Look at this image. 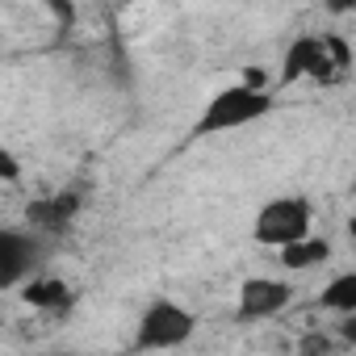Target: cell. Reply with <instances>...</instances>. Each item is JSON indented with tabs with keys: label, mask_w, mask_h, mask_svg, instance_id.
I'll return each instance as SVG.
<instances>
[{
	"label": "cell",
	"mask_w": 356,
	"mask_h": 356,
	"mask_svg": "<svg viewBox=\"0 0 356 356\" xmlns=\"http://www.w3.org/2000/svg\"><path fill=\"white\" fill-rule=\"evenodd\" d=\"M273 109H277V97H273L268 88H252V84L235 80V84L218 88V92L210 97V105L197 113L193 134H222V130H239V126L260 122V118H264V113H273Z\"/></svg>",
	"instance_id": "obj_1"
},
{
	"label": "cell",
	"mask_w": 356,
	"mask_h": 356,
	"mask_svg": "<svg viewBox=\"0 0 356 356\" xmlns=\"http://www.w3.org/2000/svg\"><path fill=\"white\" fill-rule=\"evenodd\" d=\"M310 227H314V206H310V197H273V202H264L260 206V214H256V222H252V239L260 243V248H285V243H293V239H302V235H310Z\"/></svg>",
	"instance_id": "obj_2"
},
{
	"label": "cell",
	"mask_w": 356,
	"mask_h": 356,
	"mask_svg": "<svg viewBox=\"0 0 356 356\" xmlns=\"http://www.w3.org/2000/svg\"><path fill=\"white\" fill-rule=\"evenodd\" d=\"M193 327H197L193 310H185L181 302H172V298H159V302H151V306L143 310L134 348H143V352H155V348H159V352H163V348H181V343L193 339Z\"/></svg>",
	"instance_id": "obj_3"
},
{
	"label": "cell",
	"mask_w": 356,
	"mask_h": 356,
	"mask_svg": "<svg viewBox=\"0 0 356 356\" xmlns=\"http://www.w3.org/2000/svg\"><path fill=\"white\" fill-rule=\"evenodd\" d=\"M293 302V285L281 277H248L239 285V318H273Z\"/></svg>",
	"instance_id": "obj_4"
},
{
	"label": "cell",
	"mask_w": 356,
	"mask_h": 356,
	"mask_svg": "<svg viewBox=\"0 0 356 356\" xmlns=\"http://www.w3.org/2000/svg\"><path fill=\"white\" fill-rule=\"evenodd\" d=\"M80 206H84V197H80L76 189L42 193V197H34V202L26 206V222H30L38 235H63V231L76 222Z\"/></svg>",
	"instance_id": "obj_5"
},
{
	"label": "cell",
	"mask_w": 356,
	"mask_h": 356,
	"mask_svg": "<svg viewBox=\"0 0 356 356\" xmlns=\"http://www.w3.org/2000/svg\"><path fill=\"white\" fill-rule=\"evenodd\" d=\"M38 252V239L26 235V231H0V289H13L30 277L34 268V256Z\"/></svg>",
	"instance_id": "obj_6"
},
{
	"label": "cell",
	"mask_w": 356,
	"mask_h": 356,
	"mask_svg": "<svg viewBox=\"0 0 356 356\" xmlns=\"http://www.w3.org/2000/svg\"><path fill=\"white\" fill-rule=\"evenodd\" d=\"M323 55H327V42H323V38H314V34L293 38V42L285 47V55H281V76H277V84L289 88V84L314 76V67L323 63Z\"/></svg>",
	"instance_id": "obj_7"
},
{
	"label": "cell",
	"mask_w": 356,
	"mask_h": 356,
	"mask_svg": "<svg viewBox=\"0 0 356 356\" xmlns=\"http://www.w3.org/2000/svg\"><path fill=\"white\" fill-rule=\"evenodd\" d=\"M22 302L42 310V314H67L76 306V293L67 289V281L59 277H26L22 285Z\"/></svg>",
	"instance_id": "obj_8"
},
{
	"label": "cell",
	"mask_w": 356,
	"mask_h": 356,
	"mask_svg": "<svg viewBox=\"0 0 356 356\" xmlns=\"http://www.w3.org/2000/svg\"><path fill=\"white\" fill-rule=\"evenodd\" d=\"M331 256V243L323 239V235H302V239H293V243H285L281 248V268H289V273H310V268H318L323 260Z\"/></svg>",
	"instance_id": "obj_9"
},
{
	"label": "cell",
	"mask_w": 356,
	"mask_h": 356,
	"mask_svg": "<svg viewBox=\"0 0 356 356\" xmlns=\"http://www.w3.org/2000/svg\"><path fill=\"white\" fill-rule=\"evenodd\" d=\"M318 306L323 310H335V314H352L356 310V273H339L323 285L318 293Z\"/></svg>",
	"instance_id": "obj_10"
},
{
	"label": "cell",
	"mask_w": 356,
	"mask_h": 356,
	"mask_svg": "<svg viewBox=\"0 0 356 356\" xmlns=\"http://www.w3.org/2000/svg\"><path fill=\"white\" fill-rule=\"evenodd\" d=\"M323 42H327V55H331L343 72H352V42H348V38H339V34H327Z\"/></svg>",
	"instance_id": "obj_11"
},
{
	"label": "cell",
	"mask_w": 356,
	"mask_h": 356,
	"mask_svg": "<svg viewBox=\"0 0 356 356\" xmlns=\"http://www.w3.org/2000/svg\"><path fill=\"white\" fill-rule=\"evenodd\" d=\"M0 181H5V185H17L22 181V163H17L13 151H0Z\"/></svg>",
	"instance_id": "obj_12"
},
{
	"label": "cell",
	"mask_w": 356,
	"mask_h": 356,
	"mask_svg": "<svg viewBox=\"0 0 356 356\" xmlns=\"http://www.w3.org/2000/svg\"><path fill=\"white\" fill-rule=\"evenodd\" d=\"M42 5H47L63 26H72V22H76V0H42Z\"/></svg>",
	"instance_id": "obj_13"
},
{
	"label": "cell",
	"mask_w": 356,
	"mask_h": 356,
	"mask_svg": "<svg viewBox=\"0 0 356 356\" xmlns=\"http://www.w3.org/2000/svg\"><path fill=\"white\" fill-rule=\"evenodd\" d=\"M343 339H323V335H310V339H302V352H331V348H339Z\"/></svg>",
	"instance_id": "obj_14"
},
{
	"label": "cell",
	"mask_w": 356,
	"mask_h": 356,
	"mask_svg": "<svg viewBox=\"0 0 356 356\" xmlns=\"http://www.w3.org/2000/svg\"><path fill=\"white\" fill-rule=\"evenodd\" d=\"M339 339H343V348H356V310L343 314V323H339Z\"/></svg>",
	"instance_id": "obj_15"
},
{
	"label": "cell",
	"mask_w": 356,
	"mask_h": 356,
	"mask_svg": "<svg viewBox=\"0 0 356 356\" xmlns=\"http://www.w3.org/2000/svg\"><path fill=\"white\" fill-rule=\"evenodd\" d=\"M323 9L331 17H343V13H356V0H323Z\"/></svg>",
	"instance_id": "obj_16"
},
{
	"label": "cell",
	"mask_w": 356,
	"mask_h": 356,
	"mask_svg": "<svg viewBox=\"0 0 356 356\" xmlns=\"http://www.w3.org/2000/svg\"><path fill=\"white\" fill-rule=\"evenodd\" d=\"M243 84H252V88H268V76H264L260 67H248V72H243Z\"/></svg>",
	"instance_id": "obj_17"
},
{
	"label": "cell",
	"mask_w": 356,
	"mask_h": 356,
	"mask_svg": "<svg viewBox=\"0 0 356 356\" xmlns=\"http://www.w3.org/2000/svg\"><path fill=\"white\" fill-rule=\"evenodd\" d=\"M348 235H352V239H356V214H352V218H348Z\"/></svg>",
	"instance_id": "obj_18"
},
{
	"label": "cell",
	"mask_w": 356,
	"mask_h": 356,
	"mask_svg": "<svg viewBox=\"0 0 356 356\" xmlns=\"http://www.w3.org/2000/svg\"><path fill=\"white\" fill-rule=\"evenodd\" d=\"M352 193H356V181H352Z\"/></svg>",
	"instance_id": "obj_19"
}]
</instances>
